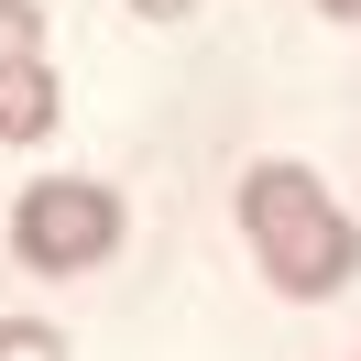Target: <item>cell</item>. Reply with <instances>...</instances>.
Returning <instances> with one entry per match:
<instances>
[{
	"label": "cell",
	"instance_id": "obj_2",
	"mask_svg": "<svg viewBox=\"0 0 361 361\" xmlns=\"http://www.w3.org/2000/svg\"><path fill=\"white\" fill-rule=\"evenodd\" d=\"M11 241H23L33 274H99L121 252V197L99 176H33L23 208H11Z\"/></svg>",
	"mask_w": 361,
	"mask_h": 361
},
{
	"label": "cell",
	"instance_id": "obj_7",
	"mask_svg": "<svg viewBox=\"0 0 361 361\" xmlns=\"http://www.w3.org/2000/svg\"><path fill=\"white\" fill-rule=\"evenodd\" d=\"M317 11H329V23H361V0H317Z\"/></svg>",
	"mask_w": 361,
	"mask_h": 361
},
{
	"label": "cell",
	"instance_id": "obj_6",
	"mask_svg": "<svg viewBox=\"0 0 361 361\" xmlns=\"http://www.w3.org/2000/svg\"><path fill=\"white\" fill-rule=\"evenodd\" d=\"M132 11H154V23H186V11H197V0H132Z\"/></svg>",
	"mask_w": 361,
	"mask_h": 361
},
{
	"label": "cell",
	"instance_id": "obj_3",
	"mask_svg": "<svg viewBox=\"0 0 361 361\" xmlns=\"http://www.w3.org/2000/svg\"><path fill=\"white\" fill-rule=\"evenodd\" d=\"M55 132V77L44 66H0V142H44Z\"/></svg>",
	"mask_w": 361,
	"mask_h": 361
},
{
	"label": "cell",
	"instance_id": "obj_5",
	"mask_svg": "<svg viewBox=\"0 0 361 361\" xmlns=\"http://www.w3.org/2000/svg\"><path fill=\"white\" fill-rule=\"evenodd\" d=\"M0 361H66V339L44 317H0Z\"/></svg>",
	"mask_w": 361,
	"mask_h": 361
},
{
	"label": "cell",
	"instance_id": "obj_1",
	"mask_svg": "<svg viewBox=\"0 0 361 361\" xmlns=\"http://www.w3.org/2000/svg\"><path fill=\"white\" fill-rule=\"evenodd\" d=\"M241 241H252V263H263V285L295 295V307H317V295H339L361 274L350 208H339L307 164H252L241 176Z\"/></svg>",
	"mask_w": 361,
	"mask_h": 361
},
{
	"label": "cell",
	"instance_id": "obj_4",
	"mask_svg": "<svg viewBox=\"0 0 361 361\" xmlns=\"http://www.w3.org/2000/svg\"><path fill=\"white\" fill-rule=\"evenodd\" d=\"M0 66H44V11L33 0H0Z\"/></svg>",
	"mask_w": 361,
	"mask_h": 361
}]
</instances>
